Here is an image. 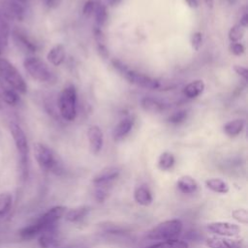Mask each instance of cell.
<instances>
[{"label": "cell", "instance_id": "cell-7", "mask_svg": "<svg viewBox=\"0 0 248 248\" xmlns=\"http://www.w3.org/2000/svg\"><path fill=\"white\" fill-rule=\"evenodd\" d=\"M23 66L27 74L37 81L47 82L52 79V72L48 66L39 57H26L23 61Z\"/></svg>", "mask_w": 248, "mask_h": 248}, {"label": "cell", "instance_id": "cell-41", "mask_svg": "<svg viewBox=\"0 0 248 248\" xmlns=\"http://www.w3.org/2000/svg\"><path fill=\"white\" fill-rule=\"evenodd\" d=\"M62 0H44L45 5L49 9H55L57 8Z\"/></svg>", "mask_w": 248, "mask_h": 248}, {"label": "cell", "instance_id": "cell-27", "mask_svg": "<svg viewBox=\"0 0 248 248\" xmlns=\"http://www.w3.org/2000/svg\"><path fill=\"white\" fill-rule=\"evenodd\" d=\"M188 243L183 240H179L176 238L161 240L157 243L149 245L145 248H188Z\"/></svg>", "mask_w": 248, "mask_h": 248}, {"label": "cell", "instance_id": "cell-21", "mask_svg": "<svg viewBox=\"0 0 248 248\" xmlns=\"http://www.w3.org/2000/svg\"><path fill=\"white\" fill-rule=\"evenodd\" d=\"M65 57L66 51L64 46L62 45H55L48 50L46 54L47 61L53 66H60L64 62Z\"/></svg>", "mask_w": 248, "mask_h": 248}, {"label": "cell", "instance_id": "cell-14", "mask_svg": "<svg viewBox=\"0 0 248 248\" xmlns=\"http://www.w3.org/2000/svg\"><path fill=\"white\" fill-rule=\"evenodd\" d=\"M25 5L19 3L16 0H6L4 7L1 10L5 16L10 18H16L17 20H22L25 15Z\"/></svg>", "mask_w": 248, "mask_h": 248}, {"label": "cell", "instance_id": "cell-31", "mask_svg": "<svg viewBox=\"0 0 248 248\" xmlns=\"http://www.w3.org/2000/svg\"><path fill=\"white\" fill-rule=\"evenodd\" d=\"M94 14H95V19L97 24L99 25V27L103 26L108 18V13H107V9L104 5L102 4H98L95 7L94 10Z\"/></svg>", "mask_w": 248, "mask_h": 248}, {"label": "cell", "instance_id": "cell-40", "mask_svg": "<svg viewBox=\"0 0 248 248\" xmlns=\"http://www.w3.org/2000/svg\"><path fill=\"white\" fill-rule=\"evenodd\" d=\"M233 70H234V72L237 75L242 77L245 80L247 79V77H248V70H247V68H245L243 66H240V65H234L233 66Z\"/></svg>", "mask_w": 248, "mask_h": 248}, {"label": "cell", "instance_id": "cell-2", "mask_svg": "<svg viewBox=\"0 0 248 248\" xmlns=\"http://www.w3.org/2000/svg\"><path fill=\"white\" fill-rule=\"evenodd\" d=\"M57 107L59 113L67 121H73L77 116V90L73 84L66 85L58 95Z\"/></svg>", "mask_w": 248, "mask_h": 248}, {"label": "cell", "instance_id": "cell-48", "mask_svg": "<svg viewBox=\"0 0 248 248\" xmlns=\"http://www.w3.org/2000/svg\"><path fill=\"white\" fill-rule=\"evenodd\" d=\"M74 248H76V247H74Z\"/></svg>", "mask_w": 248, "mask_h": 248}, {"label": "cell", "instance_id": "cell-43", "mask_svg": "<svg viewBox=\"0 0 248 248\" xmlns=\"http://www.w3.org/2000/svg\"><path fill=\"white\" fill-rule=\"evenodd\" d=\"M187 4L191 7V8H196L198 6V2L197 0H186Z\"/></svg>", "mask_w": 248, "mask_h": 248}, {"label": "cell", "instance_id": "cell-23", "mask_svg": "<svg viewBox=\"0 0 248 248\" xmlns=\"http://www.w3.org/2000/svg\"><path fill=\"white\" fill-rule=\"evenodd\" d=\"M244 126H245V121L241 118H236V119L228 121L223 126V131L227 136L232 138V137L238 136L243 131Z\"/></svg>", "mask_w": 248, "mask_h": 248}, {"label": "cell", "instance_id": "cell-35", "mask_svg": "<svg viewBox=\"0 0 248 248\" xmlns=\"http://www.w3.org/2000/svg\"><path fill=\"white\" fill-rule=\"evenodd\" d=\"M187 117V111L186 110H178L173 112L169 118V122L172 123V124H179L181 122H183Z\"/></svg>", "mask_w": 248, "mask_h": 248}, {"label": "cell", "instance_id": "cell-13", "mask_svg": "<svg viewBox=\"0 0 248 248\" xmlns=\"http://www.w3.org/2000/svg\"><path fill=\"white\" fill-rule=\"evenodd\" d=\"M208 248H245V243L242 239H229L225 237H208L205 240Z\"/></svg>", "mask_w": 248, "mask_h": 248}, {"label": "cell", "instance_id": "cell-32", "mask_svg": "<svg viewBox=\"0 0 248 248\" xmlns=\"http://www.w3.org/2000/svg\"><path fill=\"white\" fill-rule=\"evenodd\" d=\"M244 30L245 28H243L241 25L237 24L232 26L230 31H229V39L232 43H236V42H240V40L243 38L244 36Z\"/></svg>", "mask_w": 248, "mask_h": 248}, {"label": "cell", "instance_id": "cell-36", "mask_svg": "<svg viewBox=\"0 0 248 248\" xmlns=\"http://www.w3.org/2000/svg\"><path fill=\"white\" fill-rule=\"evenodd\" d=\"M191 46L194 50L199 51L202 46V34L201 32H195L191 37Z\"/></svg>", "mask_w": 248, "mask_h": 248}, {"label": "cell", "instance_id": "cell-28", "mask_svg": "<svg viewBox=\"0 0 248 248\" xmlns=\"http://www.w3.org/2000/svg\"><path fill=\"white\" fill-rule=\"evenodd\" d=\"M42 232H43L42 228L37 224V222H34V223L24 227L23 229H21L19 232V235L22 239L29 240V239H32V238L36 237L37 235H39Z\"/></svg>", "mask_w": 248, "mask_h": 248}, {"label": "cell", "instance_id": "cell-5", "mask_svg": "<svg viewBox=\"0 0 248 248\" xmlns=\"http://www.w3.org/2000/svg\"><path fill=\"white\" fill-rule=\"evenodd\" d=\"M0 77L6 80L17 93H26L27 84L23 77L8 59L3 57H0Z\"/></svg>", "mask_w": 248, "mask_h": 248}, {"label": "cell", "instance_id": "cell-34", "mask_svg": "<svg viewBox=\"0 0 248 248\" xmlns=\"http://www.w3.org/2000/svg\"><path fill=\"white\" fill-rule=\"evenodd\" d=\"M108 185H99V186H96V189H95V192H94V197H95V200L99 202H103L108 195Z\"/></svg>", "mask_w": 248, "mask_h": 248}, {"label": "cell", "instance_id": "cell-29", "mask_svg": "<svg viewBox=\"0 0 248 248\" xmlns=\"http://www.w3.org/2000/svg\"><path fill=\"white\" fill-rule=\"evenodd\" d=\"M175 163L174 156L168 151L163 152L158 159V167L162 170H170Z\"/></svg>", "mask_w": 248, "mask_h": 248}, {"label": "cell", "instance_id": "cell-33", "mask_svg": "<svg viewBox=\"0 0 248 248\" xmlns=\"http://www.w3.org/2000/svg\"><path fill=\"white\" fill-rule=\"evenodd\" d=\"M232 217L240 224H243V225L248 224V212L245 208H236L232 210Z\"/></svg>", "mask_w": 248, "mask_h": 248}, {"label": "cell", "instance_id": "cell-20", "mask_svg": "<svg viewBox=\"0 0 248 248\" xmlns=\"http://www.w3.org/2000/svg\"><path fill=\"white\" fill-rule=\"evenodd\" d=\"M90 211V206L88 205H79L74 208H71L66 211L64 217L66 221L70 223H77L82 220L87 216Z\"/></svg>", "mask_w": 248, "mask_h": 248}, {"label": "cell", "instance_id": "cell-45", "mask_svg": "<svg viewBox=\"0 0 248 248\" xmlns=\"http://www.w3.org/2000/svg\"><path fill=\"white\" fill-rule=\"evenodd\" d=\"M16 1H18L19 3H21V4H23V5H26V4H28L31 0H16Z\"/></svg>", "mask_w": 248, "mask_h": 248}, {"label": "cell", "instance_id": "cell-42", "mask_svg": "<svg viewBox=\"0 0 248 248\" xmlns=\"http://www.w3.org/2000/svg\"><path fill=\"white\" fill-rule=\"evenodd\" d=\"M239 25H241L243 28H246V27H247V25H248V16H247V14H244V15L241 16Z\"/></svg>", "mask_w": 248, "mask_h": 248}, {"label": "cell", "instance_id": "cell-16", "mask_svg": "<svg viewBox=\"0 0 248 248\" xmlns=\"http://www.w3.org/2000/svg\"><path fill=\"white\" fill-rule=\"evenodd\" d=\"M38 243L41 248H51L56 245L58 238L55 226L48 228L39 234Z\"/></svg>", "mask_w": 248, "mask_h": 248}, {"label": "cell", "instance_id": "cell-15", "mask_svg": "<svg viewBox=\"0 0 248 248\" xmlns=\"http://www.w3.org/2000/svg\"><path fill=\"white\" fill-rule=\"evenodd\" d=\"M0 100L9 106H16L19 102L18 93L0 77Z\"/></svg>", "mask_w": 248, "mask_h": 248}, {"label": "cell", "instance_id": "cell-39", "mask_svg": "<svg viewBox=\"0 0 248 248\" xmlns=\"http://www.w3.org/2000/svg\"><path fill=\"white\" fill-rule=\"evenodd\" d=\"M230 50H231V52H232V54H234V55H241V54L244 53L245 47H244V46H243L240 42L231 43Z\"/></svg>", "mask_w": 248, "mask_h": 248}, {"label": "cell", "instance_id": "cell-38", "mask_svg": "<svg viewBox=\"0 0 248 248\" xmlns=\"http://www.w3.org/2000/svg\"><path fill=\"white\" fill-rule=\"evenodd\" d=\"M95 7H96V4L93 0H88L84 3L83 5V8H82V14L83 16H91L93 13H94V10H95Z\"/></svg>", "mask_w": 248, "mask_h": 248}, {"label": "cell", "instance_id": "cell-46", "mask_svg": "<svg viewBox=\"0 0 248 248\" xmlns=\"http://www.w3.org/2000/svg\"><path fill=\"white\" fill-rule=\"evenodd\" d=\"M2 47H3V46H2V44H1V42H0V57H1V52H2Z\"/></svg>", "mask_w": 248, "mask_h": 248}, {"label": "cell", "instance_id": "cell-24", "mask_svg": "<svg viewBox=\"0 0 248 248\" xmlns=\"http://www.w3.org/2000/svg\"><path fill=\"white\" fill-rule=\"evenodd\" d=\"M204 87H205V85H204L203 80L196 79V80L191 81L184 87L183 93L187 98L194 99L202 93V91L204 90Z\"/></svg>", "mask_w": 248, "mask_h": 248}, {"label": "cell", "instance_id": "cell-11", "mask_svg": "<svg viewBox=\"0 0 248 248\" xmlns=\"http://www.w3.org/2000/svg\"><path fill=\"white\" fill-rule=\"evenodd\" d=\"M120 175V169L118 167L109 166L102 169L92 178V183L95 186L109 185Z\"/></svg>", "mask_w": 248, "mask_h": 248}, {"label": "cell", "instance_id": "cell-4", "mask_svg": "<svg viewBox=\"0 0 248 248\" xmlns=\"http://www.w3.org/2000/svg\"><path fill=\"white\" fill-rule=\"evenodd\" d=\"M9 129H10L12 138L14 140L15 145L16 147V150L19 154L22 172L24 175H26L28 172V159H29V145H28L26 135L22 130V128L15 122L10 123Z\"/></svg>", "mask_w": 248, "mask_h": 248}, {"label": "cell", "instance_id": "cell-47", "mask_svg": "<svg viewBox=\"0 0 248 248\" xmlns=\"http://www.w3.org/2000/svg\"><path fill=\"white\" fill-rule=\"evenodd\" d=\"M2 108V105H1V102H0V109Z\"/></svg>", "mask_w": 248, "mask_h": 248}, {"label": "cell", "instance_id": "cell-6", "mask_svg": "<svg viewBox=\"0 0 248 248\" xmlns=\"http://www.w3.org/2000/svg\"><path fill=\"white\" fill-rule=\"evenodd\" d=\"M34 156L39 166L45 170H51L55 173L61 172V166L55 153L46 144L36 142L34 144Z\"/></svg>", "mask_w": 248, "mask_h": 248}, {"label": "cell", "instance_id": "cell-26", "mask_svg": "<svg viewBox=\"0 0 248 248\" xmlns=\"http://www.w3.org/2000/svg\"><path fill=\"white\" fill-rule=\"evenodd\" d=\"M10 36H11V27L9 24V18L0 10V42L3 46L8 45Z\"/></svg>", "mask_w": 248, "mask_h": 248}, {"label": "cell", "instance_id": "cell-19", "mask_svg": "<svg viewBox=\"0 0 248 248\" xmlns=\"http://www.w3.org/2000/svg\"><path fill=\"white\" fill-rule=\"evenodd\" d=\"M176 187L182 194H193L198 190L199 184L190 175H183L176 181Z\"/></svg>", "mask_w": 248, "mask_h": 248}, {"label": "cell", "instance_id": "cell-18", "mask_svg": "<svg viewBox=\"0 0 248 248\" xmlns=\"http://www.w3.org/2000/svg\"><path fill=\"white\" fill-rule=\"evenodd\" d=\"M134 199L138 204L142 206L149 205L153 201V197L149 188L143 184L136 187L134 191Z\"/></svg>", "mask_w": 248, "mask_h": 248}, {"label": "cell", "instance_id": "cell-37", "mask_svg": "<svg viewBox=\"0 0 248 248\" xmlns=\"http://www.w3.org/2000/svg\"><path fill=\"white\" fill-rule=\"evenodd\" d=\"M104 230L109 233H120V232H127V229L125 227H123L121 225L111 224L110 222L107 223V225H104Z\"/></svg>", "mask_w": 248, "mask_h": 248}, {"label": "cell", "instance_id": "cell-12", "mask_svg": "<svg viewBox=\"0 0 248 248\" xmlns=\"http://www.w3.org/2000/svg\"><path fill=\"white\" fill-rule=\"evenodd\" d=\"M87 139L90 151L93 154H98L104 145V134L98 125H91L87 130Z\"/></svg>", "mask_w": 248, "mask_h": 248}, {"label": "cell", "instance_id": "cell-8", "mask_svg": "<svg viewBox=\"0 0 248 248\" xmlns=\"http://www.w3.org/2000/svg\"><path fill=\"white\" fill-rule=\"evenodd\" d=\"M66 211H67L66 206H62V205L53 206L49 208L47 211H46L36 222L44 232L45 230L55 226V224L62 217H64Z\"/></svg>", "mask_w": 248, "mask_h": 248}, {"label": "cell", "instance_id": "cell-25", "mask_svg": "<svg viewBox=\"0 0 248 248\" xmlns=\"http://www.w3.org/2000/svg\"><path fill=\"white\" fill-rule=\"evenodd\" d=\"M205 186L210 191L217 194H227L230 191L229 184L225 180L219 177H212V178L206 179Z\"/></svg>", "mask_w": 248, "mask_h": 248}, {"label": "cell", "instance_id": "cell-3", "mask_svg": "<svg viewBox=\"0 0 248 248\" xmlns=\"http://www.w3.org/2000/svg\"><path fill=\"white\" fill-rule=\"evenodd\" d=\"M183 224L178 219L166 220L153 227L146 234L147 238L152 240H168L175 238L180 234Z\"/></svg>", "mask_w": 248, "mask_h": 248}, {"label": "cell", "instance_id": "cell-22", "mask_svg": "<svg viewBox=\"0 0 248 248\" xmlns=\"http://www.w3.org/2000/svg\"><path fill=\"white\" fill-rule=\"evenodd\" d=\"M141 108L149 113H160L165 109V104L152 97H143L140 101Z\"/></svg>", "mask_w": 248, "mask_h": 248}, {"label": "cell", "instance_id": "cell-1", "mask_svg": "<svg viewBox=\"0 0 248 248\" xmlns=\"http://www.w3.org/2000/svg\"><path fill=\"white\" fill-rule=\"evenodd\" d=\"M112 63L114 68L117 69V71L132 84H135L141 88L151 89V90H158L162 87V83L156 78H153L142 73H139L137 71L131 70L119 61L114 60Z\"/></svg>", "mask_w": 248, "mask_h": 248}, {"label": "cell", "instance_id": "cell-30", "mask_svg": "<svg viewBox=\"0 0 248 248\" xmlns=\"http://www.w3.org/2000/svg\"><path fill=\"white\" fill-rule=\"evenodd\" d=\"M13 202V197L9 192H3L0 194V217L7 215L10 211Z\"/></svg>", "mask_w": 248, "mask_h": 248}, {"label": "cell", "instance_id": "cell-17", "mask_svg": "<svg viewBox=\"0 0 248 248\" xmlns=\"http://www.w3.org/2000/svg\"><path fill=\"white\" fill-rule=\"evenodd\" d=\"M133 120L131 118H124L120 120L112 130V138L114 140H123L132 130Z\"/></svg>", "mask_w": 248, "mask_h": 248}, {"label": "cell", "instance_id": "cell-9", "mask_svg": "<svg viewBox=\"0 0 248 248\" xmlns=\"http://www.w3.org/2000/svg\"><path fill=\"white\" fill-rule=\"evenodd\" d=\"M206 229L209 232L213 234H217L220 236H235L240 232V228L233 223L231 222H224V221H217L211 222L206 225Z\"/></svg>", "mask_w": 248, "mask_h": 248}, {"label": "cell", "instance_id": "cell-44", "mask_svg": "<svg viewBox=\"0 0 248 248\" xmlns=\"http://www.w3.org/2000/svg\"><path fill=\"white\" fill-rule=\"evenodd\" d=\"M204 2H205V4H206L209 8H211L212 5H213V0H204Z\"/></svg>", "mask_w": 248, "mask_h": 248}, {"label": "cell", "instance_id": "cell-10", "mask_svg": "<svg viewBox=\"0 0 248 248\" xmlns=\"http://www.w3.org/2000/svg\"><path fill=\"white\" fill-rule=\"evenodd\" d=\"M11 34L15 45L22 51H25L27 53H34L37 51V44L28 36L25 31L18 28H14Z\"/></svg>", "mask_w": 248, "mask_h": 248}]
</instances>
